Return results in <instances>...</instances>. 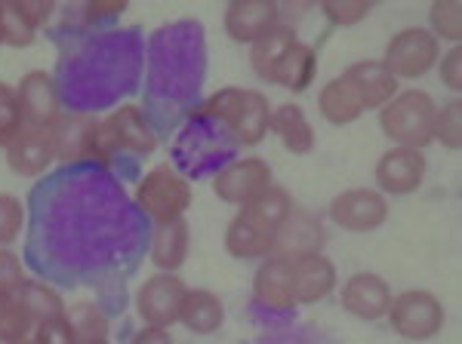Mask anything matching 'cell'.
Listing matches in <instances>:
<instances>
[{
  "label": "cell",
  "mask_w": 462,
  "mask_h": 344,
  "mask_svg": "<svg viewBox=\"0 0 462 344\" xmlns=\"http://www.w3.org/2000/svg\"><path fill=\"white\" fill-rule=\"evenodd\" d=\"M200 114H210L216 121L228 126V132L241 145H259L268 130H272V104L259 89H241V86H226L219 93H213L204 102Z\"/></svg>",
  "instance_id": "obj_1"
},
{
  "label": "cell",
  "mask_w": 462,
  "mask_h": 344,
  "mask_svg": "<svg viewBox=\"0 0 462 344\" xmlns=\"http://www.w3.org/2000/svg\"><path fill=\"white\" fill-rule=\"evenodd\" d=\"M435 117L438 104L426 89H404L394 99L379 108V126L394 148L422 151L435 141Z\"/></svg>",
  "instance_id": "obj_2"
},
{
  "label": "cell",
  "mask_w": 462,
  "mask_h": 344,
  "mask_svg": "<svg viewBox=\"0 0 462 344\" xmlns=\"http://www.w3.org/2000/svg\"><path fill=\"white\" fill-rule=\"evenodd\" d=\"M136 204L148 219H154V222L182 219L185 209L191 206V185L182 172H176L173 167L163 163V167H154L143 182H139Z\"/></svg>",
  "instance_id": "obj_3"
},
{
  "label": "cell",
  "mask_w": 462,
  "mask_h": 344,
  "mask_svg": "<svg viewBox=\"0 0 462 344\" xmlns=\"http://www.w3.org/2000/svg\"><path fill=\"white\" fill-rule=\"evenodd\" d=\"M444 304L438 302L435 293L429 289H407L394 295L389 304V323L401 339L410 341H429L444 329Z\"/></svg>",
  "instance_id": "obj_4"
},
{
  "label": "cell",
  "mask_w": 462,
  "mask_h": 344,
  "mask_svg": "<svg viewBox=\"0 0 462 344\" xmlns=\"http://www.w3.org/2000/svg\"><path fill=\"white\" fill-rule=\"evenodd\" d=\"M438 52H441V47H438L435 34H431L429 28H404V32H398L389 41L383 65L398 80L426 77L438 65Z\"/></svg>",
  "instance_id": "obj_5"
},
{
  "label": "cell",
  "mask_w": 462,
  "mask_h": 344,
  "mask_svg": "<svg viewBox=\"0 0 462 344\" xmlns=\"http://www.w3.org/2000/svg\"><path fill=\"white\" fill-rule=\"evenodd\" d=\"M185 293H189V286H185L179 274L161 271V274L148 276L136 293L139 317L152 329H167L179 323V311H182Z\"/></svg>",
  "instance_id": "obj_6"
},
{
  "label": "cell",
  "mask_w": 462,
  "mask_h": 344,
  "mask_svg": "<svg viewBox=\"0 0 462 344\" xmlns=\"http://www.w3.org/2000/svg\"><path fill=\"white\" fill-rule=\"evenodd\" d=\"M272 185V167L263 157H241L231 160L213 176V191L219 200L235 206H250L253 200Z\"/></svg>",
  "instance_id": "obj_7"
},
{
  "label": "cell",
  "mask_w": 462,
  "mask_h": 344,
  "mask_svg": "<svg viewBox=\"0 0 462 344\" xmlns=\"http://www.w3.org/2000/svg\"><path fill=\"white\" fill-rule=\"evenodd\" d=\"M330 219L342 231L352 234H370L389 219V200L376 188H348L333 197Z\"/></svg>",
  "instance_id": "obj_8"
},
{
  "label": "cell",
  "mask_w": 462,
  "mask_h": 344,
  "mask_svg": "<svg viewBox=\"0 0 462 344\" xmlns=\"http://www.w3.org/2000/svg\"><path fill=\"white\" fill-rule=\"evenodd\" d=\"M426 182V154L410 151V148H392L379 157L376 163V191L404 197V194L420 191Z\"/></svg>",
  "instance_id": "obj_9"
},
{
  "label": "cell",
  "mask_w": 462,
  "mask_h": 344,
  "mask_svg": "<svg viewBox=\"0 0 462 344\" xmlns=\"http://www.w3.org/2000/svg\"><path fill=\"white\" fill-rule=\"evenodd\" d=\"M253 295L268 311H290L293 302V256L272 252L253 274Z\"/></svg>",
  "instance_id": "obj_10"
},
{
  "label": "cell",
  "mask_w": 462,
  "mask_h": 344,
  "mask_svg": "<svg viewBox=\"0 0 462 344\" xmlns=\"http://www.w3.org/2000/svg\"><path fill=\"white\" fill-rule=\"evenodd\" d=\"M56 160V145L50 126H22V132L6 145V163L16 176H41Z\"/></svg>",
  "instance_id": "obj_11"
},
{
  "label": "cell",
  "mask_w": 462,
  "mask_h": 344,
  "mask_svg": "<svg viewBox=\"0 0 462 344\" xmlns=\"http://www.w3.org/2000/svg\"><path fill=\"white\" fill-rule=\"evenodd\" d=\"M25 126H53L59 121V93L47 71H28L16 86Z\"/></svg>",
  "instance_id": "obj_12"
},
{
  "label": "cell",
  "mask_w": 462,
  "mask_h": 344,
  "mask_svg": "<svg viewBox=\"0 0 462 344\" xmlns=\"http://www.w3.org/2000/svg\"><path fill=\"white\" fill-rule=\"evenodd\" d=\"M337 289V265L324 252L293 256V302L315 304Z\"/></svg>",
  "instance_id": "obj_13"
},
{
  "label": "cell",
  "mask_w": 462,
  "mask_h": 344,
  "mask_svg": "<svg viewBox=\"0 0 462 344\" xmlns=\"http://www.w3.org/2000/svg\"><path fill=\"white\" fill-rule=\"evenodd\" d=\"M392 286L379 274H352L342 286V308L357 320H379L389 313Z\"/></svg>",
  "instance_id": "obj_14"
},
{
  "label": "cell",
  "mask_w": 462,
  "mask_h": 344,
  "mask_svg": "<svg viewBox=\"0 0 462 344\" xmlns=\"http://www.w3.org/2000/svg\"><path fill=\"white\" fill-rule=\"evenodd\" d=\"M281 19V6L272 0H231L226 10V32L237 43H256Z\"/></svg>",
  "instance_id": "obj_15"
},
{
  "label": "cell",
  "mask_w": 462,
  "mask_h": 344,
  "mask_svg": "<svg viewBox=\"0 0 462 344\" xmlns=\"http://www.w3.org/2000/svg\"><path fill=\"white\" fill-rule=\"evenodd\" d=\"M50 16H53V4H47V0H32V4L4 0L0 4V43L28 47V43H34L37 28Z\"/></svg>",
  "instance_id": "obj_16"
},
{
  "label": "cell",
  "mask_w": 462,
  "mask_h": 344,
  "mask_svg": "<svg viewBox=\"0 0 462 344\" xmlns=\"http://www.w3.org/2000/svg\"><path fill=\"white\" fill-rule=\"evenodd\" d=\"M274 240H278V234L259 222L247 206H241V213L228 222L226 249L231 258H268L274 252Z\"/></svg>",
  "instance_id": "obj_17"
},
{
  "label": "cell",
  "mask_w": 462,
  "mask_h": 344,
  "mask_svg": "<svg viewBox=\"0 0 462 344\" xmlns=\"http://www.w3.org/2000/svg\"><path fill=\"white\" fill-rule=\"evenodd\" d=\"M106 126H108L111 139H115L117 151H133V154L145 157V154H154V148H158V136H154L152 123H148V117L136 104H124L115 114H108Z\"/></svg>",
  "instance_id": "obj_18"
},
{
  "label": "cell",
  "mask_w": 462,
  "mask_h": 344,
  "mask_svg": "<svg viewBox=\"0 0 462 344\" xmlns=\"http://www.w3.org/2000/svg\"><path fill=\"white\" fill-rule=\"evenodd\" d=\"M189 246H191V228L189 222L182 219H170V222H158L152 231V261L161 271L176 274L179 267L189 258Z\"/></svg>",
  "instance_id": "obj_19"
},
{
  "label": "cell",
  "mask_w": 462,
  "mask_h": 344,
  "mask_svg": "<svg viewBox=\"0 0 462 344\" xmlns=\"http://www.w3.org/2000/svg\"><path fill=\"white\" fill-rule=\"evenodd\" d=\"M318 108H320V117L333 126H346V123H355L357 117L364 114V99L357 93V86L352 84L348 74H339V77L327 80L324 89L318 95Z\"/></svg>",
  "instance_id": "obj_20"
},
{
  "label": "cell",
  "mask_w": 462,
  "mask_h": 344,
  "mask_svg": "<svg viewBox=\"0 0 462 344\" xmlns=\"http://www.w3.org/2000/svg\"><path fill=\"white\" fill-rule=\"evenodd\" d=\"M346 74L352 77L357 93H361L364 108H385L398 95V77L383 62L364 59V62H355Z\"/></svg>",
  "instance_id": "obj_21"
},
{
  "label": "cell",
  "mask_w": 462,
  "mask_h": 344,
  "mask_svg": "<svg viewBox=\"0 0 462 344\" xmlns=\"http://www.w3.org/2000/svg\"><path fill=\"white\" fill-rule=\"evenodd\" d=\"M226 320V308H222L219 295L210 289H189L179 311V323H185V329L195 335H213L216 329Z\"/></svg>",
  "instance_id": "obj_22"
},
{
  "label": "cell",
  "mask_w": 462,
  "mask_h": 344,
  "mask_svg": "<svg viewBox=\"0 0 462 344\" xmlns=\"http://www.w3.org/2000/svg\"><path fill=\"white\" fill-rule=\"evenodd\" d=\"M96 121L87 114H69L59 117V121L50 126L53 132V145H56V160H84L89 157V136H93Z\"/></svg>",
  "instance_id": "obj_23"
},
{
  "label": "cell",
  "mask_w": 462,
  "mask_h": 344,
  "mask_svg": "<svg viewBox=\"0 0 462 344\" xmlns=\"http://www.w3.org/2000/svg\"><path fill=\"white\" fill-rule=\"evenodd\" d=\"M272 132L284 141L290 154H309L315 148V130L300 104L287 102L272 111Z\"/></svg>",
  "instance_id": "obj_24"
},
{
  "label": "cell",
  "mask_w": 462,
  "mask_h": 344,
  "mask_svg": "<svg viewBox=\"0 0 462 344\" xmlns=\"http://www.w3.org/2000/svg\"><path fill=\"white\" fill-rule=\"evenodd\" d=\"M300 41L296 32L290 25H274L272 32L259 37L256 43H253V52H250V68L256 71V77L263 80H274V71H278L281 59L287 56V50L293 47V43Z\"/></svg>",
  "instance_id": "obj_25"
},
{
  "label": "cell",
  "mask_w": 462,
  "mask_h": 344,
  "mask_svg": "<svg viewBox=\"0 0 462 344\" xmlns=\"http://www.w3.org/2000/svg\"><path fill=\"white\" fill-rule=\"evenodd\" d=\"M315 71H318V52L311 50L309 43L296 41L293 47L287 50V56L281 59L272 84H281V86L293 89V93H302V89L311 86Z\"/></svg>",
  "instance_id": "obj_26"
},
{
  "label": "cell",
  "mask_w": 462,
  "mask_h": 344,
  "mask_svg": "<svg viewBox=\"0 0 462 344\" xmlns=\"http://www.w3.org/2000/svg\"><path fill=\"white\" fill-rule=\"evenodd\" d=\"M320 249V228L311 215L305 213H290V219L281 224L278 240H274V252L281 256H302V252H318Z\"/></svg>",
  "instance_id": "obj_27"
},
{
  "label": "cell",
  "mask_w": 462,
  "mask_h": 344,
  "mask_svg": "<svg viewBox=\"0 0 462 344\" xmlns=\"http://www.w3.org/2000/svg\"><path fill=\"white\" fill-rule=\"evenodd\" d=\"M16 298H19V304L25 308V313L34 320V323H43V320H53V317H65L62 295H59L53 286H47V283L25 280L16 289Z\"/></svg>",
  "instance_id": "obj_28"
},
{
  "label": "cell",
  "mask_w": 462,
  "mask_h": 344,
  "mask_svg": "<svg viewBox=\"0 0 462 344\" xmlns=\"http://www.w3.org/2000/svg\"><path fill=\"white\" fill-rule=\"evenodd\" d=\"M65 320L78 335V344L108 341V317L93 302H78L71 311H65Z\"/></svg>",
  "instance_id": "obj_29"
},
{
  "label": "cell",
  "mask_w": 462,
  "mask_h": 344,
  "mask_svg": "<svg viewBox=\"0 0 462 344\" xmlns=\"http://www.w3.org/2000/svg\"><path fill=\"white\" fill-rule=\"evenodd\" d=\"M247 209L263 224H268L274 234H278L281 224H284L290 219V213H293V200H290V194L284 188H278V185H268V188L259 194V197L253 200Z\"/></svg>",
  "instance_id": "obj_30"
},
{
  "label": "cell",
  "mask_w": 462,
  "mask_h": 344,
  "mask_svg": "<svg viewBox=\"0 0 462 344\" xmlns=\"http://www.w3.org/2000/svg\"><path fill=\"white\" fill-rule=\"evenodd\" d=\"M34 326V320L28 317L25 308L19 304L16 293H0V341H16L25 339L28 329Z\"/></svg>",
  "instance_id": "obj_31"
},
{
  "label": "cell",
  "mask_w": 462,
  "mask_h": 344,
  "mask_svg": "<svg viewBox=\"0 0 462 344\" xmlns=\"http://www.w3.org/2000/svg\"><path fill=\"white\" fill-rule=\"evenodd\" d=\"M429 25L435 28V41H453L462 37V6L459 0H438L429 10Z\"/></svg>",
  "instance_id": "obj_32"
},
{
  "label": "cell",
  "mask_w": 462,
  "mask_h": 344,
  "mask_svg": "<svg viewBox=\"0 0 462 344\" xmlns=\"http://www.w3.org/2000/svg\"><path fill=\"white\" fill-rule=\"evenodd\" d=\"M435 139L441 141L447 151H459L462 145V99H450L444 108H438L435 117Z\"/></svg>",
  "instance_id": "obj_33"
},
{
  "label": "cell",
  "mask_w": 462,
  "mask_h": 344,
  "mask_svg": "<svg viewBox=\"0 0 462 344\" xmlns=\"http://www.w3.org/2000/svg\"><path fill=\"white\" fill-rule=\"evenodd\" d=\"M370 10H374L370 0H327V4H320V13L337 28L357 25V22H364L370 16Z\"/></svg>",
  "instance_id": "obj_34"
},
{
  "label": "cell",
  "mask_w": 462,
  "mask_h": 344,
  "mask_svg": "<svg viewBox=\"0 0 462 344\" xmlns=\"http://www.w3.org/2000/svg\"><path fill=\"white\" fill-rule=\"evenodd\" d=\"M22 126H25V121H22L16 89L10 84H0V148L10 145L22 132Z\"/></svg>",
  "instance_id": "obj_35"
},
{
  "label": "cell",
  "mask_w": 462,
  "mask_h": 344,
  "mask_svg": "<svg viewBox=\"0 0 462 344\" xmlns=\"http://www.w3.org/2000/svg\"><path fill=\"white\" fill-rule=\"evenodd\" d=\"M25 224V206L13 194H0V246H10L22 234Z\"/></svg>",
  "instance_id": "obj_36"
},
{
  "label": "cell",
  "mask_w": 462,
  "mask_h": 344,
  "mask_svg": "<svg viewBox=\"0 0 462 344\" xmlns=\"http://www.w3.org/2000/svg\"><path fill=\"white\" fill-rule=\"evenodd\" d=\"M34 341L37 344H78V335H74V329L65 317H53V320L37 323Z\"/></svg>",
  "instance_id": "obj_37"
},
{
  "label": "cell",
  "mask_w": 462,
  "mask_h": 344,
  "mask_svg": "<svg viewBox=\"0 0 462 344\" xmlns=\"http://www.w3.org/2000/svg\"><path fill=\"white\" fill-rule=\"evenodd\" d=\"M22 283H25V267H22V261L13 256L10 249L0 246V293H16Z\"/></svg>",
  "instance_id": "obj_38"
},
{
  "label": "cell",
  "mask_w": 462,
  "mask_h": 344,
  "mask_svg": "<svg viewBox=\"0 0 462 344\" xmlns=\"http://www.w3.org/2000/svg\"><path fill=\"white\" fill-rule=\"evenodd\" d=\"M459 65H462V50H459V47H453V50L441 59V84H444V86H450L453 93H459V86H462V71H459Z\"/></svg>",
  "instance_id": "obj_39"
},
{
  "label": "cell",
  "mask_w": 462,
  "mask_h": 344,
  "mask_svg": "<svg viewBox=\"0 0 462 344\" xmlns=\"http://www.w3.org/2000/svg\"><path fill=\"white\" fill-rule=\"evenodd\" d=\"M126 10V0H93L87 4V19L96 22V19H108V16H117V13Z\"/></svg>",
  "instance_id": "obj_40"
},
{
  "label": "cell",
  "mask_w": 462,
  "mask_h": 344,
  "mask_svg": "<svg viewBox=\"0 0 462 344\" xmlns=\"http://www.w3.org/2000/svg\"><path fill=\"white\" fill-rule=\"evenodd\" d=\"M130 344H173V339H170L167 329H152V326H145L143 332L133 335V341H130Z\"/></svg>",
  "instance_id": "obj_41"
},
{
  "label": "cell",
  "mask_w": 462,
  "mask_h": 344,
  "mask_svg": "<svg viewBox=\"0 0 462 344\" xmlns=\"http://www.w3.org/2000/svg\"><path fill=\"white\" fill-rule=\"evenodd\" d=\"M6 344H37L34 339H28V335H25V339H16V341H6Z\"/></svg>",
  "instance_id": "obj_42"
},
{
  "label": "cell",
  "mask_w": 462,
  "mask_h": 344,
  "mask_svg": "<svg viewBox=\"0 0 462 344\" xmlns=\"http://www.w3.org/2000/svg\"><path fill=\"white\" fill-rule=\"evenodd\" d=\"M93 344H108V341H93Z\"/></svg>",
  "instance_id": "obj_43"
}]
</instances>
